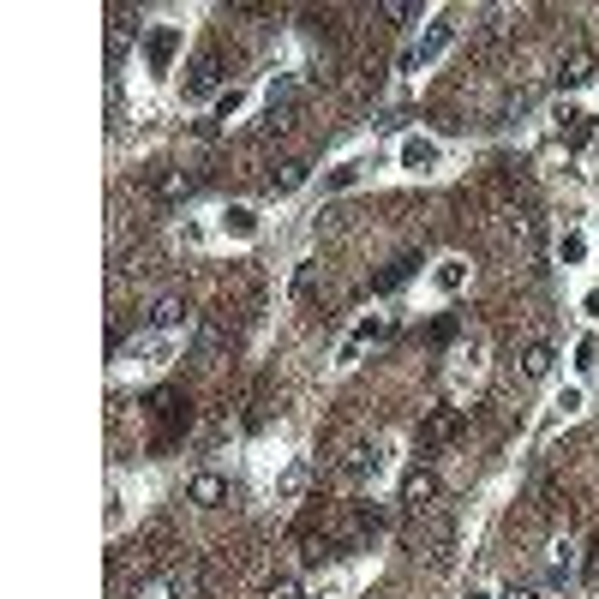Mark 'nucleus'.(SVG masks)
<instances>
[{"mask_svg":"<svg viewBox=\"0 0 599 599\" xmlns=\"http://www.w3.org/2000/svg\"><path fill=\"white\" fill-rule=\"evenodd\" d=\"M216 84H222V54H216V48H204V54L186 66V96H210Z\"/></svg>","mask_w":599,"mask_h":599,"instance_id":"20e7f679","label":"nucleus"},{"mask_svg":"<svg viewBox=\"0 0 599 599\" xmlns=\"http://www.w3.org/2000/svg\"><path fill=\"white\" fill-rule=\"evenodd\" d=\"M240 108H246V90H222L216 96V120H234Z\"/></svg>","mask_w":599,"mask_h":599,"instance_id":"5701e85b","label":"nucleus"},{"mask_svg":"<svg viewBox=\"0 0 599 599\" xmlns=\"http://www.w3.org/2000/svg\"><path fill=\"white\" fill-rule=\"evenodd\" d=\"M599 360V342L594 336H582V342H576V366H594Z\"/></svg>","mask_w":599,"mask_h":599,"instance_id":"393cba45","label":"nucleus"},{"mask_svg":"<svg viewBox=\"0 0 599 599\" xmlns=\"http://www.w3.org/2000/svg\"><path fill=\"white\" fill-rule=\"evenodd\" d=\"M450 42H456V18H438V24H432V30H426V36H420L408 54H402V72H414V66H432V60H438Z\"/></svg>","mask_w":599,"mask_h":599,"instance_id":"f257e3e1","label":"nucleus"},{"mask_svg":"<svg viewBox=\"0 0 599 599\" xmlns=\"http://www.w3.org/2000/svg\"><path fill=\"white\" fill-rule=\"evenodd\" d=\"M576 576V546L570 540H552L546 546V588H564Z\"/></svg>","mask_w":599,"mask_h":599,"instance_id":"6e6552de","label":"nucleus"},{"mask_svg":"<svg viewBox=\"0 0 599 599\" xmlns=\"http://www.w3.org/2000/svg\"><path fill=\"white\" fill-rule=\"evenodd\" d=\"M558 132H564V144H588V138H594V114L564 108V114H558Z\"/></svg>","mask_w":599,"mask_h":599,"instance_id":"f3484780","label":"nucleus"},{"mask_svg":"<svg viewBox=\"0 0 599 599\" xmlns=\"http://www.w3.org/2000/svg\"><path fill=\"white\" fill-rule=\"evenodd\" d=\"M498 599H540V594H534L528 582H510V588H504V594H498Z\"/></svg>","mask_w":599,"mask_h":599,"instance_id":"a878e982","label":"nucleus"},{"mask_svg":"<svg viewBox=\"0 0 599 599\" xmlns=\"http://www.w3.org/2000/svg\"><path fill=\"white\" fill-rule=\"evenodd\" d=\"M360 174H366V162H342V168H336V174L324 180V192H348V186H354Z\"/></svg>","mask_w":599,"mask_h":599,"instance_id":"aec40b11","label":"nucleus"},{"mask_svg":"<svg viewBox=\"0 0 599 599\" xmlns=\"http://www.w3.org/2000/svg\"><path fill=\"white\" fill-rule=\"evenodd\" d=\"M588 588H599V546H588Z\"/></svg>","mask_w":599,"mask_h":599,"instance_id":"bb28decb","label":"nucleus"},{"mask_svg":"<svg viewBox=\"0 0 599 599\" xmlns=\"http://www.w3.org/2000/svg\"><path fill=\"white\" fill-rule=\"evenodd\" d=\"M306 492H312V462H306V456H294V462L276 474V504H300Z\"/></svg>","mask_w":599,"mask_h":599,"instance_id":"39448f33","label":"nucleus"},{"mask_svg":"<svg viewBox=\"0 0 599 599\" xmlns=\"http://www.w3.org/2000/svg\"><path fill=\"white\" fill-rule=\"evenodd\" d=\"M552 408H558L564 420H570V414H582V390H576V384H564V390L552 396Z\"/></svg>","mask_w":599,"mask_h":599,"instance_id":"b1692460","label":"nucleus"},{"mask_svg":"<svg viewBox=\"0 0 599 599\" xmlns=\"http://www.w3.org/2000/svg\"><path fill=\"white\" fill-rule=\"evenodd\" d=\"M384 468H390V450H384V444H360V450L348 456V480H360V486L378 480Z\"/></svg>","mask_w":599,"mask_h":599,"instance_id":"0eeeda50","label":"nucleus"},{"mask_svg":"<svg viewBox=\"0 0 599 599\" xmlns=\"http://www.w3.org/2000/svg\"><path fill=\"white\" fill-rule=\"evenodd\" d=\"M222 234H228V240H252V234H258V210H252V204H228V210H222Z\"/></svg>","mask_w":599,"mask_h":599,"instance_id":"4468645a","label":"nucleus"},{"mask_svg":"<svg viewBox=\"0 0 599 599\" xmlns=\"http://www.w3.org/2000/svg\"><path fill=\"white\" fill-rule=\"evenodd\" d=\"M552 366H558V348L534 336V342L522 348V378H534V384H540V378H552Z\"/></svg>","mask_w":599,"mask_h":599,"instance_id":"9d476101","label":"nucleus"},{"mask_svg":"<svg viewBox=\"0 0 599 599\" xmlns=\"http://www.w3.org/2000/svg\"><path fill=\"white\" fill-rule=\"evenodd\" d=\"M468 599H492V594H468Z\"/></svg>","mask_w":599,"mask_h":599,"instance_id":"cd10ccee","label":"nucleus"},{"mask_svg":"<svg viewBox=\"0 0 599 599\" xmlns=\"http://www.w3.org/2000/svg\"><path fill=\"white\" fill-rule=\"evenodd\" d=\"M420 12H426L420 0H390V6H384V18H390V24H414Z\"/></svg>","mask_w":599,"mask_h":599,"instance_id":"412c9836","label":"nucleus"},{"mask_svg":"<svg viewBox=\"0 0 599 599\" xmlns=\"http://www.w3.org/2000/svg\"><path fill=\"white\" fill-rule=\"evenodd\" d=\"M588 78H594V54H588V48H570V54L558 60V84H564V90H582Z\"/></svg>","mask_w":599,"mask_h":599,"instance_id":"1a4fd4ad","label":"nucleus"},{"mask_svg":"<svg viewBox=\"0 0 599 599\" xmlns=\"http://www.w3.org/2000/svg\"><path fill=\"white\" fill-rule=\"evenodd\" d=\"M432 288H438L444 300H456V294L468 288V264H462V258H438V270H432Z\"/></svg>","mask_w":599,"mask_h":599,"instance_id":"9b49d317","label":"nucleus"},{"mask_svg":"<svg viewBox=\"0 0 599 599\" xmlns=\"http://www.w3.org/2000/svg\"><path fill=\"white\" fill-rule=\"evenodd\" d=\"M558 258H564V264H582V258H588V240H582V234L570 228V234L558 240Z\"/></svg>","mask_w":599,"mask_h":599,"instance_id":"4be33fe9","label":"nucleus"},{"mask_svg":"<svg viewBox=\"0 0 599 599\" xmlns=\"http://www.w3.org/2000/svg\"><path fill=\"white\" fill-rule=\"evenodd\" d=\"M264 599H300V576H294V570H276V576L264 582Z\"/></svg>","mask_w":599,"mask_h":599,"instance_id":"6ab92c4d","label":"nucleus"},{"mask_svg":"<svg viewBox=\"0 0 599 599\" xmlns=\"http://www.w3.org/2000/svg\"><path fill=\"white\" fill-rule=\"evenodd\" d=\"M396 162H402L408 174H432V168L444 162V150H438V138L414 132V138H402V144H396Z\"/></svg>","mask_w":599,"mask_h":599,"instance_id":"f03ea898","label":"nucleus"},{"mask_svg":"<svg viewBox=\"0 0 599 599\" xmlns=\"http://www.w3.org/2000/svg\"><path fill=\"white\" fill-rule=\"evenodd\" d=\"M186 192H192V174H186V168H174V174L156 180V198H162V204H180Z\"/></svg>","mask_w":599,"mask_h":599,"instance_id":"a211bd4d","label":"nucleus"},{"mask_svg":"<svg viewBox=\"0 0 599 599\" xmlns=\"http://www.w3.org/2000/svg\"><path fill=\"white\" fill-rule=\"evenodd\" d=\"M456 432H462V408H438V414L420 426V438H426V444H450Z\"/></svg>","mask_w":599,"mask_h":599,"instance_id":"2eb2a0df","label":"nucleus"},{"mask_svg":"<svg viewBox=\"0 0 599 599\" xmlns=\"http://www.w3.org/2000/svg\"><path fill=\"white\" fill-rule=\"evenodd\" d=\"M180 324H186V300H174V294H162V300L150 306V330H156V336H174Z\"/></svg>","mask_w":599,"mask_h":599,"instance_id":"f8f14e48","label":"nucleus"},{"mask_svg":"<svg viewBox=\"0 0 599 599\" xmlns=\"http://www.w3.org/2000/svg\"><path fill=\"white\" fill-rule=\"evenodd\" d=\"M306 180H312V162H300V156H294V162H282V168L270 174V192L282 198V192H300Z\"/></svg>","mask_w":599,"mask_h":599,"instance_id":"dca6fc26","label":"nucleus"},{"mask_svg":"<svg viewBox=\"0 0 599 599\" xmlns=\"http://www.w3.org/2000/svg\"><path fill=\"white\" fill-rule=\"evenodd\" d=\"M174 48H180V30H174V24H162V30H150V42H144V54H150V66H156V72H168V60H174Z\"/></svg>","mask_w":599,"mask_h":599,"instance_id":"ddd939ff","label":"nucleus"},{"mask_svg":"<svg viewBox=\"0 0 599 599\" xmlns=\"http://www.w3.org/2000/svg\"><path fill=\"white\" fill-rule=\"evenodd\" d=\"M186 498H192L198 510H222V504H228V480L210 474V468H198V474L186 480Z\"/></svg>","mask_w":599,"mask_h":599,"instance_id":"423d86ee","label":"nucleus"},{"mask_svg":"<svg viewBox=\"0 0 599 599\" xmlns=\"http://www.w3.org/2000/svg\"><path fill=\"white\" fill-rule=\"evenodd\" d=\"M438 492H444V480H438L432 468H414V474L402 480V510H414V516H426V510L438 504Z\"/></svg>","mask_w":599,"mask_h":599,"instance_id":"7ed1b4c3","label":"nucleus"}]
</instances>
